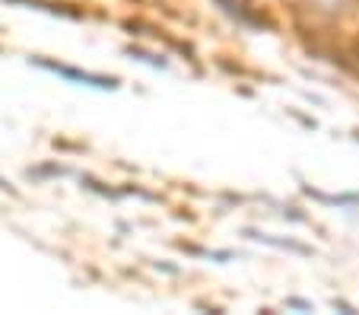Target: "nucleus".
I'll list each match as a JSON object with an SVG mask.
<instances>
[{
  "label": "nucleus",
  "mask_w": 359,
  "mask_h": 315,
  "mask_svg": "<svg viewBox=\"0 0 359 315\" xmlns=\"http://www.w3.org/2000/svg\"><path fill=\"white\" fill-rule=\"evenodd\" d=\"M39 67L51 70V74L64 76V80H76L83 86H99V89H115L118 80L115 76H95V74H83V70H74V67H64V64H55V61H35Z\"/></svg>",
  "instance_id": "1"
}]
</instances>
